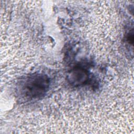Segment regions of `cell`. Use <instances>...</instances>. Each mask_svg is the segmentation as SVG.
Returning <instances> with one entry per match:
<instances>
[{"instance_id":"obj_1","label":"cell","mask_w":134,"mask_h":134,"mask_svg":"<svg viewBox=\"0 0 134 134\" xmlns=\"http://www.w3.org/2000/svg\"><path fill=\"white\" fill-rule=\"evenodd\" d=\"M49 85V79L46 75L38 74L31 75L22 84L21 93L27 98H38L46 94Z\"/></svg>"},{"instance_id":"obj_2","label":"cell","mask_w":134,"mask_h":134,"mask_svg":"<svg viewBox=\"0 0 134 134\" xmlns=\"http://www.w3.org/2000/svg\"><path fill=\"white\" fill-rule=\"evenodd\" d=\"M71 77L70 80H71V83L74 84H81L86 80L87 74L83 70H77V71H74L71 74Z\"/></svg>"}]
</instances>
